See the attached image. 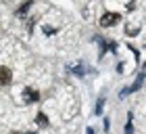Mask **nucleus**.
<instances>
[{"label": "nucleus", "mask_w": 146, "mask_h": 134, "mask_svg": "<svg viewBox=\"0 0 146 134\" xmlns=\"http://www.w3.org/2000/svg\"><path fill=\"white\" fill-rule=\"evenodd\" d=\"M131 132H134V126H131V122H129L127 126H125V134H131Z\"/></svg>", "instance_id": "obj_5"}, {"label": "nucleus", "mask_w": 146, "mask_h": 134, "mask_svg": "<svg viewBox=\"0 0 146 134\" xmlns=\"http://www.w3.org/2000/svg\"><path fill=\"white\" fill-rule=\"evenodd\" d=\"M36 122H38L40 126H46V124H48V119H46L44 113H38V119H36Z\"/></svg>", "instance_id": "obj_4"}, {"label": "nucleus", "mask_w": 146, "mask_h": 134, "mask_svg": "<svg viewBox=\"0 0 146 134\" xmlns=\"http://www.w3.org/2000/svg\"><path fill=\"white\" fill-rule=\"evenodd\" d=\"M119 19H121V17H119L117 13H104L102 19H100V25H102V27H111V25H115Z\"/></svg>", "instance_id": "obj_1"}, {"label": "nucleus", "mask_w": 146, "mask_h": 134, "mask_svg": "<svg viewBox=\"0 0 146 134\" xmlns=\"http://www.w3.org/2000/svg\"><path fill=\"white\" fill-rule=\"evenodd\" d=\"M88 134H94V132H92V130H88Z\"/></svg>", "instance_id": "obj_6"}, {"label": "nucleus", "mask_w": 146, "mask_h": 134, "mask_svg": "<svg viewBox=\"0 0 146 134\" xmlns=\"http://www.w3.org/2000/svg\"><path fill=\"white\" fill-rule=\"evenodd\" d=\"M23 100H25V103H36V100H38V92L31 90V88L23 90Z\"/></svg>", "instance_id": "obj_2"}, {"label": "nucleus", "mask_w": 146, "mask_h": 134, "mask_svg": "<svg viewBox=\"0 0 146 134\" xmlns=\"http://www.w3.org/2000/svg\"><path fill=\"white\" fill-rule=\"evenodd\" d=\"M13 134H17V132H13Z\"/></svg>", "instance_id": "obj_7"}, {"label": "nucleus", "mask_w": 146, "mask_h": 134, "mask_svg": "<svg viewBox=\"0 0 146 134\" xmlns=\"http://www.w3.org/2000/svg\"><path fill=\"white\" fill-rule=\"evenodd\" d=\"M0 82H2V84L11 82V71L6 69V67H0Z\"/></svg>", "instance_id": "obj_3"}]
</instances>
